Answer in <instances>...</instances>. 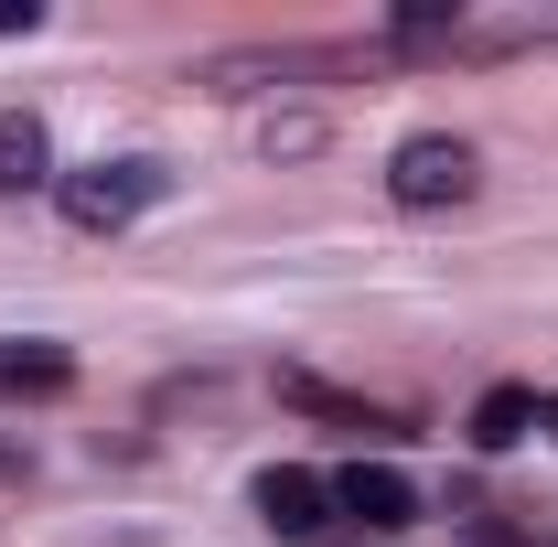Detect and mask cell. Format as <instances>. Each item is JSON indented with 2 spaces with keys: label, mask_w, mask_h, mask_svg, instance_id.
<instances>
[{
  "label": "cell",
  "mask_w": 558,
  "mask_h": 547,
  "mask_svg": "<svg viewBox=\"0 0 558 547\" xmlns=\"http://www.w3.org/2000/svg\"><path fill=\"white\" fill-rule=\"evenodd\" d=\"M387 194L409 215H429V205H462L473 194V139H451V130H418V139H398V161H387Z\"/></svg>",
  "instance_id": "cell-1"
},
{
  "label": "cell",
  "mask_w": 558,
  "mask_h": 547,
  "mask_svg": "<svg viewBox=\"0 0 558 547\" xmlns=\"http://www.w3.org/2000/svg\"><path fill=\"white\" fill-rule=\"evenodd\" d=\"M172 194V172L161 161H97L86 183H65V215L86 226V236H108V226H130L140 205H161Z\"/></svg>",
  "instance_id": "cell-2"
},
{
  "label": "cell",
  "mask_w": 558,
  "mask_h": 547,
  "mask_svg": "<svg viewBox=\"0 0 558 547\" xmlns=\"http://www.w3.org/2000/svg\"><path fill=\"white\" fill-rule=\"evenodd\" d=\"M333 505H344L354 526H376V537H398V526H418V494L398 462H344L333 473Z\"/></svg>",
  "instance_id": "cell-3"
},
{
  "label": "cell",
  "mask_w": 558,
  "mask_h": 547,
  "mask_svg": "<svg viewBox=\"0 0 558 547\" xmlns=\"http://www.w3.org/2000/svg\"><path fill=\"white\" fill-rule=\"evenodd\" d=\"M258 515H269L279 537H323V526H333V483L301 473V462H269V473H258Z\"/></svg>",
  "instance_id": "cell-4"
},
{
  "label": "cell",
  "mask_w": 558,
  "mask_h": 547,
  "mask_svg": "<svg viewBox=\"0 0 558 547\" xmlns=\"http://www.w3.org/2000/svg\"><path fill=\"white\" fill-rule=\"evenodd\" d=\"M279 398H290V409H312V418H333V429H354V440H398V418H387V409H365V398L323 387V376H279Z\"/></svg>",
  "instance_id": "cell-5"
},
{
  "label": "cell",
  "mask_w": 558,
  "mask_h": 547,
  "mask_svg": "<svg viewBox=\"0 0 558 547\" xmlns=\"http://www.w3.org/2000/svg\"><path fill=\"white\" fill-rule=\"evenodd\" d=\"M54 387H75L65 343H0V398H54Z\"/></svg>",
  "instance_id": "cell-6"
},
{
  "label": "cell",
  "mask_w": 558,
  "mask_h": 547,
  "mask_svg": "<svg viewBox=\"0 0 558 547\" xmlns=\"http://www.w3.org/2000/svg\"><path fill=\"white\" fill-rule=\"evenodd\" d=\"M537 429V387H484V409H473V451H515Z\"/></svg>",
  "instance_id": "cell-7"
},
{
  "label": "cell",
  "mask_w": 558,
  "mask_h": 547,
  "mask_svg": "<svg viewBox=\"0 0 558 547\" xmlns=\"http://www.w3.org/2000/svg\"><path fill=\"white\" fill-rule=\"evenodd\" d=\"M44 183V119H0V194Z\"/></svg>",
  "instance_id": "cell-8"
},
{
  "label": "cell",
  "mask_w": 558,
  "mask_h": 547,
  "mask_svg": "<svg viewBox=\"0 0 558 547\" xmlns=\"http://www.w3.org/2000/svg\"><path fill=\"white\" fill-rule=\"evenodd\" d=\"M473 547H558V537H548V526H515V515H484Z\"/></svg>",
  "instance_id": "cell-9"
},
{
  "label": "cell",
  "mask_w": 558,
  "mask_h": 547,
  "mask_svg": "<svg viewBox=\"0 0 558 547\" xmlns=\"http://www.w3.org/2000/svg\"><path fill=\"white\" fill-rule=\"evenodd\" d=\"M537 429H548V440H558V398H537Z\"/></svg>",
  "instance_id": "cell-10"
}]
</instances>
